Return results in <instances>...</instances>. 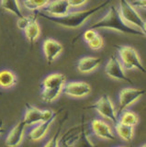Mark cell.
Returning <instances> with one entry per match:
<instances>
[{"label":"cell","mask_w":146,"mask_h":147,"mask_svg":"<svg viewBox=\"0 0 146 147\" xmlns=\"http://www.w3.org/2000/svg\"><path fill=\"white\" fill-rule=\"evenodd\" d=\"M102 63L101 58L95 56H84L78 60L76 64L77 71L81 74L92 73L100 66Z\"/></svg>","instance_id":"obj_14"},{"label":"cell","mask_w":146,"mask_h":147,"mask_svg":"<svg viewBox=\"0 0 146 147\" xmlns=\"http://www.w3.org/2000/svg\"><path fill=\"white\" fill-rule=\"evenodd\" d=\"M26 125L23 121L17 122L16 125L12 127V129L7 133L5 140V144L7 147H17L20 146L24 140Z\"/></svg>","instance_id":"obj_11"},{"label":"cell","mask_w":146,"mask_h":147,"mask_svg":"<svg viewBox=\"0 0 146 147\" xmlns=\"http://www.w3.org/2000/svg\"><path fill=\"white\" fill-rule=\"evenodd\" d=\"M118 12L122 20L127 25L133 29L143 32L146 35V23L145 20L137 11V9L131 6L128 0H118Z\"/></svg>","instance_id":"obj_4"},{"label":"cell","mask_w":146,"mask_h":147,"mask_svg":"<svg viewBox=\"0 0 146 147\" xmlns=\"http://www.w3.org/2000/svg\"><path fill=\"white\" fill-rule=\"evenodd\" d=\"M105 73L107 76L110 78L120 81H125L129 84H131V80L126 75L125 69L123 68L122 64L120 63L118 57L116 55H111L105 65Z\"/></svg>","instance_id":"obj_8"},{"label":"cell","mask_w":146,"mask_h":147,"mask_svg":"<svg viewBox=\"0 0 146 147\" xmlns=\"http://www.w3.org/2000/svg\"><path fill=\"white\" fill-rule=\"evenodd\" d=\"M131 4L135 8L143 9V10L146 9V0H133L132 2H131Z\"/></svg>","instance_id":"obj_29"},{"label":"cell","mask_w":146,"mask_h":147,"mask_svg":"<svg viewBox=\"0 0 146 147\" xmlns=\"http://www.w3.org/2000/svg\"><path fill=\"white\" fill-rule=\"evenodd\" d=\"M109 4V1H105L96 7H93L85 10H79V11H70L67 15L61 17V18H53L51 16L46 15L45 13L42 11H38L36 16H40L45 20H47L51 22L55 23V24L65 28L69 30H75L83 27L86 22H87L91 18L97 13H98L101 9L106 7Z\"/></svg>","instance_id":"obj_1"},{"label":"cell","mask_w":146,"mask_h":147,"mask_svg":"<svg viewBox=\"0 0 146 147\" xmlns=\"http://www.w3.org/2000/svg\"><path fill=\"white\" fill-rule=\"evenodd\" d=\"M17 84V76L14 73L7 69L0 71V87L4 89L11 88Z\"/></svg>","instance_id":"obj_18"},{"label":"cell","mask_w":146,"mask_h":147,"mask_svg":"<svg viewBox=\"0 0 146 147\" xmlns=\"http://www.w3.org/2000/svg\"><path fill=\"white\" fill-rule=\"evenodd\" d=\"M92 108L97 110V112L104 118L107 121H110L114 124L118 122V111L115 109L112 100L108 95H102L98 99Z\"/></svg>","instance_id":"obj_6"},{"label":"cell","mask_w":146,"mask_h":147,"mask_svg":"<svg viewBox=\"0 0 146 147\" xmlns=\"http://www.w3.org/2000/svg\"><path fill=\"white\" fill-rule=\"evenodd\" d=\"M59 142H60V139H59V131H57L55 134H54L51 139L43 145V147H59Z\"/></svg>","instance_id":"obj_27"},{"label":"cell","mask_w":146,"mask_h":147,"mask_svg":"<svg viewBox=\"0 0 146 147\" xmlns=\"http://www.w3.org/2000/svg\"><path fill=\"white\" fill-rule=\"evenodd\" d=\"M89 29H93L95 30H115L118 31L123 34H131L134 36H143L145 35L139 30H137L127 25L122 20V18L120 15L118 8L111 5L108 7L106 14L96 21L93 24H91Z\"/></svg>","instance_id":"obj_2"},{"label":"cell","mask_w":146,"mask_h":147,"mask_svg":"<svg viewBox=\"0 0 146 147\" xmlns=\"http://www.w3.org/2000/svg\"><path fill=\"white\" fill-rule=\"evenodd\" d=\"M118 122L130 127H135L139 123V116L135 112L131 110H123L120 112V116L118 118Z\"/></svg>","instance_id":"obj_20"},{"label":"cell","mask_w":146,"mask_h":147,"mask_svg":"<svg viewBox=\"0 0 146 147\" xmlns=\"http://www.w3.org/2000/svg\"><path fill=\"white\" fill-rule=\"evenodd\" d=\"M91 92V86L84 81H68L65 85L63 93L71 98H85Z\"/></svg>","instance_id":"obj_9"},{"label":"cell","mask_w":146,"mask_h":147,"mask_svg":"<svg viewBox=\"0 0 146 147\" xmlns=\"http://www.w3.org/2000/svg\"><path fill=\"white\" fill-rule=\"evenodd\" d=\"M67 82L66 76L61 73H53L42 80L40 98L47 103H52L59 98Z\"/></svg>","instance_id":"obj_3"},{"label":"cell","mask_w":146,"mask_h":147,"mask_svg":"<svg viewBox=\"0 0 146 147\" xmlns=\"http://www.w3.org/2000/svg\"><path fill=\"white\" fill-rule=\"evenodd\" d=\"M88 47L91 49V50H94V51H98V50H100L101 48L104 47V40L101 36L99 34H98V36L96 37L95 39H93L91 41L87 43Z\"/></svg>","instance_id":"obj_24"},{"label":"cell","mask_w":146,"mask_h":147,"mask_svg":"<svg viewBox=\"0 0 146 147\" xmlns=\"http://www.w3.org/2000/svg\"><path fill=\"white\" fill-rule=\"evenodd\" d=\"M71 8L66 0H51L43 9V13L53 18H61L67 15Z\"/></svg>","instance_id":"obj_13"},{"label":"cell","mask_w":146,"mask_h":147,"mask_svg":"<svg viewBox=\"0 0 146 147\" xmlns=\"http://www.w3.org/2000/svg\"><path fill=\"white\" fill-rule=\"evenodd\" d=\"M54 119L55 118H52L47 121H42L38 124H36V125H34V127L31 129L30 131L29 132L30 139L34 142H38V141H40L42 139H43L45 135L48 133L50 128H51L52 124L54 121Z\"/></svg>","instance_id":"obj_16"},{"label":"cell","mask_w":146,"mask_h":147,"mask_svg":"<svg viewBox=\"0 0 146 147\" xmlns=\"http://www.w3.org/2000/svg\"><path fill=\"white\" fill-rule=\"evenodd\" d=\"M24 35L26 37L27 40L30 44L36 42L40 36V27L38 20H36V16H34L33 20L30 21V24L27 26L26 29L23 30Z\"/></svg>","instance_id":"obj_17"},{"label":"cell","mask_w":146,"mask_h":147,"mask_svg":"<svg viewBox=\"0 0 146 147\" xmlns=\"http://www.w3.org/2000/svg\"><path fill=\"white\" fill-rule=\"evenodd\" d=\"M68 5H69L70 8H79L87 3L89 0H66Z\"/></svg>","instance_id":"obj_28"},{"label":"cell","mask_w":146,"mask_h":147,"mask_svg":"<svg viewBox=\"0 0 146 147\" xmlns=\"http://www.w3.org/2000/svg\"><path fill=\"white\" fill-rule=\"evenodd\" d=\"M91 130L94 132V134L100 139L107 141L116 140V136L112 131V128L103 119H93L91 122Z\"/></svg>","instance_id":"obj_12"},{"label":"cell","mask_w":146,"mask_h":147,"mask_svg":"<svg viewBox=\"0 0 146 147\" xmlns=\"http://www.w3.org/2000/svg\"><path fill=\"white\" fill-rule=\"evenodd\" d=\"M98 31L95 30L93 29H88L86 30L83 33V40L85 41L86 43H88L89 41H91L93 39H95L98 36Z\"/></svg>","instance_id":"obj_26"},{"label":"cell","mask_w":146,"mask_h":147,"mask_svg":"<svg viewBox=\"0 0 146 147\" xmlns=\"http://www.w3.org/2000/svg\"><path fill=\"white\" fill-rule=\"evenodd\" d=\"M22 121H24L26 126H34L43 121V109H38L32 105L26 104L25 113Z\"/></svg>","instance_id":"obj_15"},{"label":"cell","mask_w":146,"mask_h":147,"mask_svg":"<svg viewBox=\"0 0 146 147\" xmlns=\"http://www.w3.org/2000/svg\"><path fill=\"white\" fill-rule=\"evenodd\" d=\"M145 93L143 89L135 87H125L118 93V113L126 110L134 103H136Z\"/></svg>","instance_id":"obj_7"},{"label":"cell","mask_w":146,"mask_h":147,"mask_svg":"<svg viewBox=\"0 0 146 147\" xmlns=\"http://www.w3.org/2000/svg\"><path fill=\"white\" fill-rule=\"evenodd\" d=\"M59 147H74V146L67 142V140L65 139V136H63L60 140V142H59Z\"/></svg>","instance_id":"obj_30"},{"label":"cell","mask_w":146,"mask_h":147,"mask_svg":"<svg viewBox=\"0 0 146 147\" xmlns=\"http://www.w3.org/2000/svg\"><path fill=\"white\" fill-rule=\"evenodd\" d=\"M73 146L74 147H96L84 128L82 129V131L79 132L78 136L76 137V140L75 141Z\"/></svg>","instance_id":"obj_23"},{"label":"cell","mask_w":146,"mask_h":147,"mask_svg":"<svg viewBox=\"0 0 146 147\" xmlns=\"http://www.w3.org/2000/svg\"><path fill=\"white\" fill-rule=\"evenodd\" d=\"M34 16H22L21 18H17V28L19 30L23 31L27 26H28L30 21L33 20Z\"/></svg>","instance_id":"obj_25"},{"label":"cell","mask_w":146,"mask_h":147,"mask_svg":"<svg viewBox=\"0 0 146 147\" xmlns=\"http://www.w3.org/2000/svg\"><path fill=\"white\" fill-rule=\"evenodd\" d=\"M116 147H128V146H124V145H120V146H116Z\"/></svg>","instance_id":"obj_32"},{"label":"cell","mask_w":146,"mask_h":147,"mask_svg":"<svg viewBox=\"0 0 146 147\" xmlns=\"http://www.w3.org/2000/svg\"><path fill=\"white\" fill-rule=\"evenodd\" d=\"M118 53V60L125 71L139 70L145 73V68L141 61V57L137 51L129 45L116 46Z\"/></svg>","instance_id":"obj_5"},{"label":"cell","mask_w":146,"mask_h":147,"mask_svg":"<svg viewBox=\"0 0 146 147\" xmlns=\"http://www.w3.org/2000/svg\"><path fill=\"white\" fill-rule=\"evenodd\" d=\"M115 131L118 136L125 142H130L134 136V128L118 122L115 124Z\"/></svg>","instance_id":"obj_21"},{"label":"cell","mask_w":146,"mask_h":147,"mask_svg":"<svg viewBox=\"0 0 146 147\" xmlns=\"http://www.w3.org/2000/svg\"><path fill=\"white\" fill-rule=\"evenodd\" d=\"M42 51L47 63L52 64L59 55L63 52V46L60 41L52 38H48L43 40Z\"/></svg>","instance_id":"obj_10"},{"label":"cell","mask_w":146,"mask_h":147,"mask_svg":"<svg viewBox=\"0 0 146 147\" xmlns=\"http://www.w3.org/2000/svg\"><path fill=\"white\" fill-rule=\"evenodd\" d=\"M51 0H22L23 7L29 11H40L50 3Z\"/></svg>","instance_id":"obj_22"},{"label":"cell","mask_w":146,"mask_h":147,"mask_svg":"<svg viewBox=\"0 0 146 147\" xmlns=\"http://www.w3.org/2000/svg\"><path fill=\"white\" fill-rule=\"evenodd\" d=\"M4 131H5V128H4V126H3V123L0 122V135L4 132Z\"/></svg>","instance_id":"obj_31"},{"label":"cell","mask_w":146,"mask_h":147,"mask_svg":"<svg viewBox=\"0 0 146 147\" xmlns=\"http://www.w3.org/2000/svg\"><path fill=\"white\" fill-rule=\"evenodd\" d=\"M140 147H146V145H145V144H143L141 146H140Z\"/></svg>","instance_id":"obj_33"},{"label":"cell","mask_w":146,"mask_h":147,"mask_svg":"<svg viewBox=\"0 0 146 147\" xmlns=\"http://www.w3.org/2000/svg\"><path fill=\"white\" fill-rule=\"evenodd\" d=\"M0 5L4 10L13 14L17 18L23 16L19 0H0Z\"/></svg>","instance_id":"obj_19"}]
</instances>
